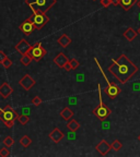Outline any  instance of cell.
Segmentation results:
<instances>
[{"label": "cell", "instance_id": "e0dca14e", "mask_svg": "<svg viewBox=\"0 0 140 157\" xmlns=\"http://www.w3.org/2000/svg\"><path fill=\"white\" fill-rule=\"evenodd\" d=\"M124 36H125V38H126L127 41L133 42L135 38H136V36H137V32H136L133 27H128L127 30L124 32Z\"/></svg>", "mask_w": 140, "mask_h": 157}, {"label": "cell", "instance_id": "8992f818", "mask_svg": "<svg viewBox=\"0 0 140 157\" xmlns=\"http://www.w3.org/2000/svg\"><path fill=\"white\" fill-rule=\"evenodd\" d=\"M29 20L34 24L35 30H41L45 26V24L48 23L49 18L46 15V13H33V15H31Z\"/></svg>", "mask_w": 140, "mask_h": 157}, {"label": "cell", "instance_id": "836d02e7", "mask_svg": "<svg viewBox=\"0 0 140 157\" xmlns=\"http://www.w3.org/2000/svg\"><path fill=\"white\" fill-rule=\"evenodd\" d=\"M137 34H139V35H140V27L138 29V31H137Z\"/></svg>", "mask_w": 140, "mask_h": 157}, {"label": "cell", "instance_id": "6da1fadb", "mask_svg": "<svg viewBox=\"0 0 140 157\" xmlns=\"http://www.w3.org/2000/svg\"><path fill=\"white\" fill-rule=\"evenodd\" d=\"M109 71L112 75L118 80L119 83L125 84L138 72V67L128 58L125 54H122L109 68Z\"/></svg>", "mask_w": 140, "mask_h": 157}, {"label": "cell", "instance_id": "f546056e", "mask_svg": "<svg viewBox=\"0 0 140 157\" xmlns=\"http://www.w3.org/2000/svg\"><path fill=\"white\" fill-rule=\"evenodd\" d=\"M7 57V55L2 51V50H0V63H2V61L5 60V58Z\"/></svg>", "mask_w": 140, "mask_h": 157}, {"label": "cell", "instance_id": "5bb4252c", "mask_svg": "<svg viewBox=\"0 0 140 157\" xmlns=\"http://www.w3.org/2000/svg\"><path fill=\"white\" fill-rule=\"evenodd\" d=\"M68 61H69V59L67 58V56L65 54H62V53H59V54L54 58V62H55L59 68H61V69L65 67V65H67Z\"/></svg>", "mask_w": 140, "mask_h": 157}, {"label": "cell", "instance_id": "4fadbf2b", "mask_svg": "<svg viewBox=\"0 0 140 157\" xmlns=\"http://www.w3.org/2000/svg\"><path fill=\"white\" fill-rule=\"evenodd\" d=\"M12 87L10 86V84L8 82H3L2 85L0 86V95L2 96V98H8L12 94Z\"/></svg>", "mask_w": 140, "mask_h": 157}, {"label": "cell", "instance_id": "7402d4cb", "mask_svg": "<svg viewBox=\"0 0 140 157\" xmlns=\"http://www.w3.org/2000/svg\"><path fill=\"white\" fill-rule=\"evenodd\" d=\"M17 120H18L22 126H25V124H27V123L30 122V117L27 115H21V116H19Z\"/></svg>", "mask_w": 140, "mask_h": 157}, {"label": "cell", "instance_id": "ba28073f", "mask_svg": "<svg viewBox=\"0 0 140 157\" xmlns=\"http://www.w3.org/2000/svg\"><path fill=\"white\" fill-rule=\"evenodd\" d=\"M35 83H36L35 80L32 78L30 74H25L24 77L19 81V85L25 91H30L31 88L35 85Z\"/></svg>", "mask_w": 140, "mask_h": 157}, {"label": "cell", "instance_id": "52a82bcc", "mask_svg": "<svg viewBox=\"0 0 140 157\" xmlns=\"http://www.w3.org/2000/svg\"><path fill=\"white\" fill-rule=\"evenodd\" d=\"M106 83H107V86L104 88V92H105V94L110 97L111 99H114V98H116V97L119 95V93H121V87L117 86V85H115L114 83L110 82L107 78H106Z\"/></svg>", "mask_w": 140, "mask_h": 157}, {"label": "cell", "instance_id": "1f68e13d", "mask_svg": "<svg viewBox=\"0 0 140 157\" xmlns=\"http://www.w3.org/2000/svg\"><path fill=\"white\" fill-rule=\"evenodd\" d=\"M112 5L118 6V5H119V0H112Z\"/></svg>", "mask_w": 140, "mask_h": 157}, {"label": "cell", "instance_id": "8d00e7d4", "mask_svg": "<svg viewBox=\"0 0 140 157\" xmlns=\"http://www.w3.org/2000/svg\"><path fill=\"white\" fill-rule=\"evenodd\" d=\"M139 19H140V14H139Z\"/></svg>", "mask_w": 140, "mask_h": 157}, {"label": "cell", "instance_id": "ac0fdd59", "mask_svg": "<svg viewBox=\"0 0 140 157\" xmlns=\"http://www.w3.org/2000/svg\"><path fill=\"white\" fill-rule=\"evenodd\" d=\"M137 2V0H119V5L125 10V11H128L130 10V8L134 6L135 3Z\"/></svg>", "mask_w": 140, "mask_h": 157}, {"label": "cell", "instance_id": "83f0119b", "mask_svg": "<svg viewBox=\"0 0 140 157\" xmlns=\"http://www.w3.org/2000/svg\"><path fill=\"white\" fill-rule=\"evenodd\" d=\"M32 104H33L34 106H40V105L42 104V99H41V97L35 96L33 99H32Z\"/></svg>", "mask_w": 140, "mask_h": 157}, {"label": "cell", "instance_id": "484cf974", "mask_svg": "<svg viewBox=\"0 0 140 157\" xmlns=\"http://www.w3.org/2000/svg\"><path fill=\"white\" fill-rule=\"evenodd\" d=\"M1 65L3 66L5 69H9L10 67L12 66V61H11V59H9L8 57H6V58H5V60L2 61V63H1Z\"/></svg>", "mask_w": 140, "mask_h": 157}, {"label": "cell", "instance_id": "3957f363", "mask_svg": "<svg viewBox=\"0 0 140 157\" xmlns=\"http://www.w3.org/2000/svg\"><path fill=\"white\" fill-rule=\"evenodd\" d=\"M18 117L19 114L9 105H7L5 108H0V120L5 123L7 128H12Z\"/></svg>", "mask_w": 140, "mask_h": 157}, {"label": "cell", "instance_id": "5b68a950", "mask_svg": "<svg viewBox=\"0 0 140 157\" xmlns=\"http://www.w3.org/2000/svg\"><path fill=\"white\" fill-rule=\"evenodd\" d=\"M26 54L32 58V60H36L40 61L41 59H43L45 57V55L47 54L46 49L42 46L41 43H35L34 45H31L30 49L27 50Z\"/></svg>", "mask_w": 140, "mask_h": 157}, {"label": "cell", "instance_id": "4316f807", "mask_svg": "<svg viewBox=\"0 0 140 157\" xmlns=\"http://www.w3.org/2000/svg\"><path fill=\"white\" fill-rule=\"evenodd\" d=\"M10 155V151L8 150V147H2V148H0V156L1 157H7Z\"/></svg>", "mask_w": 140, "mask_h": 157}, {"label": "cell", "instance_id": "d6a6232c", "mask_svg": "<svg viewBox=\"0 0 140 157\" xmlns=\"http://www.w3.org/2000/svg\"><path fill=\"white\" fill-rule=\"evenodd\" d=\"M137 5H138V7H139L140 9V0H137Z\"/></svg>", "mask_w": 140, "mask_h": 157}, {"label": "cell", "instance_id": "8fae6325", "mask_svg": "<svg viewBox=\"0 0 140 157\" xmlns=\"http://www.w3.org/2000/svg\"><path fill=\"white\" fill-rule=\"evenodd\" d=\"M64 136H65V134H64V132L61 131V130H59L58 128H55L52 132L49 133V139L52 140L54 143H59L61 140L64 139Z\"/></svg>", "mask_w": 140, "mask_h": 157}, {"label": "cell", "instance_id": "d4e9b609", "mask_svg": "<svg viewBox=\"0 0 140 157\" xmlns=\"http://www.w3.org/2000/svg\"><path fill=\"white\" fill-rule=\"evenodd\" d=\"M68 63H69V66L71 68V70H74V69H77L78 67H79L80 62L78 59H71V60L68 61Z\"/></svg>", "mask_w": 140, "mask_h": 157}, {"label": "cell", "instance_id": "4dcf8cb0", "mask_svg": "<svg viewBox=\"0 0 140 157\" xmlns=\"http://www.w3.org/2000/svg\"><path fill=\"white\" fill-rule=\"evenodd\" d=\"M62 69H65L66 71H71V68H70V66H69V63H67V65H65V67H64Z\"/></svg>", "mask_w": 140, "mask_h": 157}, {"label": "cell", "instance_id": "d6986e66", "mask_svg": "<svg viewBox=\"0 0 140 157\" xmlns=\"http://www.w3.org/2000/svg\"><path fill=\"white\" fill-rule=\"evenodd\" d=\"M67 128H68V130H70L71 132H76V131L80 128V123L77 120L70 119V120H68Z\"/></svg>", "mask_w": 140, "mask_h": 157}, {"label": "cell", "instance_id": "277c9868", "mask_svg": "<svg viewBox=\"0 0 140 157\" xmlns=\"http://www.w3.org/2000/svg\"><path fill=\"white\" fill-rule=\"evenodd\" d=\"M111 114H112V110L104 104L103 99H102V95H101V92H100V104L93 109V115L95 116L98 120L104 121L109 118V116Z\"/></svg>", "mask_w": 140, "mask_h": 157}, {"label": "cell", "instance_id": "30bf717a", "mask_svg": "<svg viewBox=\"0 0 140 157\" xmlns=\"http://www.w3.org/2000/svg\"><path fill=\"white\" fill-rule=\"evenodd\" d=\"M34 30H35V26H34V24L31 22L29 19L20 25V31L23 32L25 35H30V34H32Z\"/></svg>", "mask_w": 140, "mask_h": 157}, {"label": "cell", "instance_id": "44dd1931", "mask_svg": "<svg viewBox=\"0 0 140 157\" xmlns=\"http://www.w3.org/2000/svg\"><path fill=\"white\" fill-rule=\"evenodd\" d=\"M20 144L22 145L23 147H29L32 144V140L31 138H29L27 135H23L21 139H20Z\"/></svg>", "mask_w": 140, "mask_h": 157}, {"label": "cell", "instance_id": "9c48e42d", "mask_svg": "<svg viewBox=\"0 0 140 157\" xmlns=\"http://www.w3.org/2000/svg\"><path fill=\"white\" fill-rule=\"evenodd\" d=\"M96 151L102 155V156H105L106 154H109V152L111 151V145L105 141V140H102V141H100L96 145Z\"/></svg>", "mask_w": 140, "mask_h": 157}, {"label": "cell", "instance_id": "ffe728a7", "mask_svg": "<svg viewBox=\"0 0 140 157\" xmlns=\"http://www.w3.org/2000/svg\"><path fill=\"white\" fill-rule=\"evenodd\" d=\"M20 62H21L24 67H27L31 65V62H32V58H31L27 54H23L22 55V57H21V59H20Z\"/></svg>", "mask_w": 140, "mask_h": 157}, {"label": "cell", "instance_id": "2e32d148", "mask_svg": "<svg viewBox=\"0 0 140 157\" xmlns=\"http://www.w3.org/2000/svg\"><path fill=\"white\" fill-rule=\"evenodd\" d=\"M73 115H74V112H73L69 107H65V108L60 111V117L66 121L70 120V119L73 117Z\"/></svg>", "mask_w": 140, "mask_h": 157}, {"label": "cell", "instance_id": "f1b7e54d", "mask_svg": "<svg viewBox=\"0 0 140 157\" xmlns=\"http://www.w3.org/2000/svg\"><path fill=\"white\" fill-rule=\"evenodd\" d=\"M101 5L103 7H110L112 5V0H101Z\"/></svg>", "mask_w": 140, "mask_h": 157}, {"label": "cell", "instance_id": "7c38bea8", "mask_svg": "<svg viewBox=\"0 0 140 157\" xmlns=\"http://www.w3.org/2000/svg\"><path fill=\"white\" fill-rule=\"evenodd\" d=\"M30 47H31V45L29 44L27 41L21 39V41L15 45V50H17L18 53H20L21 55H23V54H26V53H27V50L30 49Z\"/></svg>", "mask_w": 140, "mask_h": 157}, {"label": "cell", "instance_id": "d590c367", "mask_svg": "<svg viewBox=\"0 0 140 157\" xmlns=\"http://www.w3.org/2000/svg\"><path fill=\"white\" fill-rule=\"evenodd\" d=\"M93 1H96V0H93Z\"/></svg>", "mask_w": 140, "mask_h": 157}, {"label": "cell", "instance_id": "cb8c5ba5", "mask_svg": "<svg viewBox=\"0 0 140 157\" xmlns=\"http://www.w3.org/2000/svg\"><path fill=\"white\" fill-rule=\"evenodd\" d=\"M2 143H3V145H5L6 147H11L13 145V143H14V141H13V139L11 136H6L5 140L2 141Z\"/></svg>", "mask_w": 140, "mask_h": 157}, {"label": "cell", "instance_id": "e575fe53", "mask_svg": "<svg viewBox=\"0 0 140 157\" xmlns=\"http://www.w3.org/2000/svg\"><path fill=\"white\" fill-rule=\"evenodd\" d=\"M138 141L140 142V134H139V136H138Z\"/></svg>", "mask_w": 140, "mask_h": 157}, {"label": "cell", "instance_id": "7a4b0ae2", "mask_svg": "<svg viewBox=\"0 0 140 157\" xmlns=\"http://www.w3.org/2000/svg\"><path fill=\"white\" fill-rule=\"evenodd\" d=\"M57 0H25L33 13H46L56 5Z\"/></svg>", "mask_w": 140, "mask_h": 157}, {"label": "cell", "instance_id": "9a60e30c", "mask_svg": "<svg viewBox=\"0 0 140 157\" xmlns=\"http://www.w3.org/2000/svg\"><path fill=\"white\" fill-rule=\"evenodd\" d=\"M57 42L59 44V46H61L62 48H67L68 46L71 44V38L66 35V34H62L61 36H59V38L57 39Z\"/></svg>", "mask_w": 140, "mask_h": 157}, {"label": "cell", "instance_id": "603a6c76", "mask_svg": "<svg viewBox=\"0 0 140 157\" xmlns=\"http://www.w3.org/2000/svg\"><path fill=\"white\" fill-rule=\"evenodd\" d=\"M122 146H123L122 143L118 140H115V141H113V143L111 145V150H114L115 152H118L122 150Z\"/></svg>", "mask_w": 140, "mask_h": 157}]
</instances>
